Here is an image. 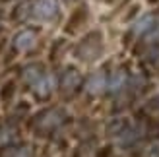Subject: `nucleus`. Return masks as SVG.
I'll return each instance as SVG.
<instances>
[{
  "mask_svg": "<svg viewBox=\"0 0 159 157\" xmlns=\"http://www.w3.org/2000/svg\"><path fill=\"white\" fill-rule=\"evenodd\" d=\"M58 14V6L54 0H37L33 4V18L37 20H52Z\"/></svg>",
  "mask_w": 159,
  "mask_h": 157,
  "instance_id": "nucleus-2",
  "label": "nucleus"
},
{
  "mask_svg": "<svg viewBox=\"0 0 159 157\" xmlns=\"http://www.w3.org/2000/svg\"><path fill=\"white\" fill-rule=\"evenodd\" d=\"M105 76L103 74H93L89 80H87V91H91V93H99L103 91V87H105Z\"/></svg>",
  "mask_w": 159,
  "mask_h": 157,
  "instance_id": "nucleus-4",
  "label": "nucleus"
},
{
  "mask_svg": "<svg viewBox=\"0 0 159 157\" xmlns=\"http://www.w3.org/2000/svg\"><path fill=\"white\" fill-rule=\"evenodd\" d=\"M122 83H124V74L122 72H115L113 78H111V82H109V87H111V91H116V89L122 87Z\"/></svg>",
  "mask_w": 159,
  "mask_h": 157,
  "instance_id": "nucleus-7",
  "label": "nucleus"
},
{
  "mask_svg": "<svg viewBox=\"0 0 159 157\" xmlns=\"http://www.w3.org/2000/svg\"><path fill=\"white\" fill-rule=\"evenodd\" d=\"M153 25V18L152 16H142V18L134 23V33H144L146 29H149Z\"/></svg>",
  "mask_w": 159,
  "mask_h": 157,
  "instance_id": "nucleus-6",
  "label": "nucleus"
},
{
  "mask_svg": "<svg viewBox=\"0 0 159 157\" xmlns=\"http://www.w3.org/2000/svg\"><path fill=\"white\" fill-rule=\"evenodd\" d=\"M80 83V74L76 70H66L64 76H62V87L64 89H74Z\"/></svg>",
  "mask_w": 159,
  "mask_h": 157,
  "instance_id": "nucleus-5",
  "label": "nucleus"
},
{
  "mask_svg": "<svg viewBox=\"0 0 159 157\" xmlns=\"http://www.w3.org/2000/svg\"><path fill=\"white\" fill-rule=\"evenodd\" d=\"M23 76H25V80L35 87L37 93H41V95H45V93H49L51 87H52V78L47 76L41 68L37 66H29L25 68V72H23Z\"/></svg>",
  "mask_w": 159,
  "mask_h": 157,
  "instance_id": "nucleus-1",
  "label": "nucleus"
},
{
  "mask_svg": "<svg viewBox=\"0 0 159 157\" xmlns=\"http://www.w3.org/2000/svg\"><path fill=\"white\" fill-rule=\"evenodd\" d=\"M68 2H72V0H68Z\"/></svg>",
  "mask_w": 159,
  "mask_h": 157,
  "instance_id": "nucleus-9",
  "label": "nucleus"
},
{
  "mask_svg": "<svg viewBox=\"0 0 159 157\" xmlns=\"http://www.w3.org/2000/svg\"><path fill=\"white\" fill-rule=\"evenodd\" d=\"M35 43V33L33 31H20L18 35H16L14 39V45H16V49L18 51H27L31 49Z\"/></svg>",
  "mask_w": 159,
  "mask_h": 157,
  "instance_id": "nucleus-3",
  "label": "nucleus"
},
{
  "mask_svg": "<svg viewBox=\"0 0 159 157\" xmlns=\"http://www.w3.org/2000/svg\"><path fill=\"white\" fill-rule=\"evenodd\" d=\"M155 37H159V33H157V35H155Z\"/></svg>",
  "mask_w": 159,
  "mask_h": 157,
  "instance_id": "nucleus-8",
  "label": "nucleus"
}]
</instances>
